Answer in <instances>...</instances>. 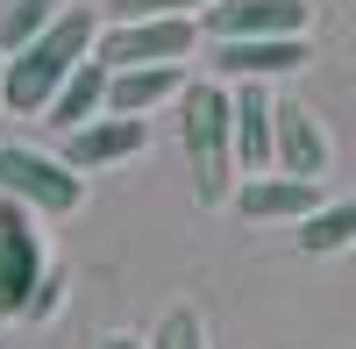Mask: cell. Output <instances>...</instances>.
<instances>
[{
    "instance_id": "cell-1",
    "label": "cell",
    "mask_w": 356,
    "mask_h": 349,
    "mask_svg": "<svg viewBox=\"0 0 356 349\" xmlns=\"http://www.w3.org/2000/svg\"><path fill=\"white\" fill-rule=\"evenodd\" d=\"M178 143H186V179L200 207H221L235 200V86L221 79H193L186 86V114H178Z\"/></svg>"
},
{
    "instance_id": "cell-2",
    "label": "cell",
    "mask_w": 356,
    "mask_h": 349,
    "mask_svg": "<svg viewBox=\"0 0 356 349\" xmlns=\"http://www.w3.org/2000/svg\"><path fill=\"white\" fill-rule=\"evenodd\" d=\"M93 43H100L93 8H65L36 43H22V50L8 57V107H15V114H50L57 86L93 57Z\"/></svg>"
},
{
    "instance_id": "cell-3",
    "label": "cell",
    "mask_w": 356,
    "mask_h": 349,
    "mask_svg": "<svg viewBox=\"0 0 356 349\" xmlns=\"http://www.w3.org/2000/svg\"><path fill=\"white\" fill-rule=\"evenodd\" d=\"M43 278H50V257H43V236H36V207L0 193V321L36 307Z\"/></svg>"
},
{
    "instance_id": "cell-4",
    "label": "cell",
    "mask_w": 356,
    "mask_h": 349,
    "mask_svg": "<svg viewBox=\"0 0 356 349\" xmlns=\"http://www.w3.org/2000/svg\"><path fill=\"white\" fill-rule=\"evenodd\" d=\"M0 193L29 200L36 214H79L86 207V171L72 157H43L29 143H8L0 150Z\"/></svg>"
},
{
    "instance_id": "cell-5",
    "label": "cell",
    "mask_w": 356,
    "mask_h": 349,
    "mask_svg": "<svg viewBox=\"0 0 356 349\" xmlns=\"http://www.w3.org/2000/svg\"><path fill=\"white\" fill-rule=\"evenodd\" d=\"M200 50V15H143V22H114L100 29L93 57H107L114 72L122 65H186Z\"/></svg>"
},
{
    "instance_id": "cell-6",
    "label": "cell",
    "mask_w": 356,
    "mask_h": 349,
    "mask_svg": "<svg viewBox=\"0 0 356 349\" xmlns=\"http://www.w3.org/2000/svg\"><path fill=\"white\" fill-rule=\"evenodd\" d=\"M307 36H221L207 43L214 79H271V72H307Z\"/></svg>"
},
{
    "instance_id": "cell-7",
    "label": "cell",
    "mask_w": 356,
    "mask_h": 349,
    "mask_svg": "<svg viewBox=\"0 0 356 349\" xmlns=\"http://www.w3.org/2000/svg\"><path fill=\"white\" fill-rule=\"evenodd\" d=\"M314 8L307 0H214V8L200 15L207 36H307Z\"/></svg>"
},
{
    "instance_id": "cell-8",
    "label": "cell",
    "mask_w": 356,
    "mask_h": 349,
    "mask_svg": "<svg viewBox=\"0 0 356 349\" xmlns=\"http://www.w3.org/2000/svg\"><path fill=\"white\" fill-rule=\"evenodd\" d=\"M235 157L250 179L278 171V100L264 93V79H235Z\"/></svg>"
},
{
    "instance_id": "cell-9",
    "label": "cell",
    "mask_w": 356,
    "mask_h": 349,
    "mask_svg": "<svg viewBox=\"0 0 356 349\" xmlns=\"http://www.w3.org/2000/svg\"><path fill=\"white\" fill-rule=\"evenodd\" d=\"M143 143H150V122H143V114H100V122H86V129L65 136V157H72L79 171H100V164L136 157Z\"/></svg>"
},
{
    "instance_id": "cell-10",
    "label": "cell",
    "mask_w": 356,
    "mask_h": 349,
    "mask_svg": "<svg viewBox=\"0 0 356 349\" xmlns=\"http://www.w3.org/2000/svg\"><path fill=\"white\" fill-rule=\"evenodd\" d=\"M235 207L250 221H307L321 207V179H292V171H264V179H243Z\"/></svg>"
},
{
    "instance_id": "cell-11",
    "label": "cell",
    "mask_w": 356,
    "mask_h": 349,
    "mask_svg": "<svg viewBox=\"0 0 356 349\" xmlns=\"http://www.w3.org/2000/svg\"><path fill=\"white\" fill-rule=\"evenodd\" d=\"M186 65H122L107 86V114H150L164 100H186Z\"/></svg>"
},
{
    "instance_id": "cell-12",
    "label": "cell",
    "mask_w": 356,
    "mask_h": 349,
    "mask_svg": "<svg viewBox=\"0 0 356 349\" xmlns=\"http://www.w3.org/2000/svg\"><path fill=\"white\" fill-rule=\"evenodd\" d=\"M107 86H114V65L107 57H86V65L57 86V100H50V122H57V136H72V129H86V122H100L107 114Z\"/></svg>"
},
{
    "instance_id": "cell-13",
    "label": "cell",
    "mask_w": 356,
    "mask_h": 349,
    "mask_svg": "<svg viewBox=\"0 0 356 349\" xmlns=\"http://www.w3.org/2000/svg\"><path fill=\"white\" fill-rule=\"evenodd\" d=\"M278 171H292V179H321L328 171V129L300 100H278Z\"/></svg>"
},
{
    "instance_id": "cell-14",
    "label": "cell",
    "mask_w": 356,
    "mask_h": 349,
    "mask_svg": "<svg viewBox=\"0 0 356 349\" xmlns=\"http://www.w3.org/2000/svg\"><path fill=\"white\" fill-rule=\"evenodd\" d=\"M349 243H356V193L349 200H321L300 221V250L307 257H328V250H349Z\"/></svg>"
},
{
    "instance_id": "cell-15",
    "label": "cell",
    "mask_w": 356,
    "mask_h": 349,
    "mask_svg": "<svg viewBox=\"0 0 356 349\" xmlns=\"http://www.w3.org/2000/svg\"><path fill=\"white\" fill-rule=\"evenodd\" d=\"M57 15H65V0H15V15H8V22H0V50H8V57H15L22 43H36V36H43V29L57 22Z\"/></svg>"
},
{
    "instance_id": "cell-16",
    "label": "cell",
    "mask_w": 356,
    "mask_h": 349,
    "mask_svg": "<svg viewBox=\"0 0 356 349\" xmlns=\"http://www.w3.org/2000/svg\"><path fill=\"white\" fill-rule=\"evenodd\" d=\"M150 349H207L200 314H193V307H171L164 321H157V342H150Z\"/></svg>"
},
{
    "instance_id": "cell-17",
    "label": "cell",
    "mask_w": 356,
    "mask_h": 349,
    "mask_svg": "<svg viewBox=\"0 0 356 349\" xmlns=\"http://www.w3.org/2000/svg\"><path fill=\"white\" fill-rule=\"evenodd\" d=\"M214 0H114V22H143V15H207Z\"/></svg>"
},
{
    "instance_id": "cell-18",
    "label": "cell",
    "mask_w": 356,
    "mask_h": 349,
    "mask_svg": "<svg viewBox=\"0 0 356 349\" xmlns=\"http://www.w3.org/2000/svg\"><path fill=\"white\" fill-rule=\"evenodd\" d=\"M65 285H72L65 271H50V278H43V293H36V307H29V321H50V314H57V300H65Z\"/></svg>"
},
{
    "instance_id": "cell-19",
    "label": "cell",
    "mask_w": 356,
    "mask_h": 349,
    "mask_svg": "<svg viewBox=\"0 0 356 349\" xmlns=\"http://www.w3.org/2000/svg\"><path fill=\"white\" fill-rule=\"evenodd\" d=\"M100 349H143V342H129V335H107V342H100Z\"/></svg>"
},
{
    "instance_id": "cell-20",
    "label": "cell",
    "mask_w": 356,
    "mask_h": 349,
    "mask_svg": "<svg viewBox=\"0 0 356 349\" xmlns=\"http://www.w3.org/2000/svg\"><path fill=\"white\" fill-rule=\"evenodd\" d=\"M0 107H8V57H0Z\"/></svg>"
}]
</instances>
